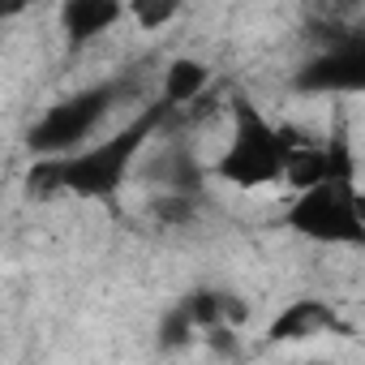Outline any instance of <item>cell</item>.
I'll use <instances>...</instances> for the list:
<instances>
[{
	"label": "cell",
	"mask_w": 365,
	"mask_h": 365,
	"mask_svg": "<svg viewBox=\"0 0 365 365\" xmlns=\"http://www.w3.org/2000/svg\"><path fill=\"white\" fill-rule=\"evenodd\" d=\"M288 224L309 237V241H361L365 237V215H361V198L352 180H322V185L297 194V202L288 207Z\"/></svg>",
	"instance_id": "obj_4"
},
{
	"label": "cell",
	"mask_w": 365,
	"mask_h": 365,
	"mask_svg": "<svg viewBox=\"0 0 365 365\" xmlns=\"http://www.w3.org/2000/svg\"><path fill=\"white\" fill-rule=\"evenodd\" d=\"M14 14H22V5H0V22H5V18H14Z\"/></svg>",
	"instance_id": "obj_12"
},
{
	"label": "cell",
	"mask_w": 365,
	"mask_h": 365,
	"mask_svg": "<svg viewBox=\"0 0 365 365\" xmlns=\"http://www.w3.org/2000/svg\"><path fill=\"white\" fill-rule=\"evenodd\" d=\"M155 220L159 224H185L194 220V198H180V194H168L155 202Z\"/></svg>",
	"instance_id": "obj_11"
},
{
	"label": "cell",
	"mask_w": 365,
	"mask_h": 365,
	"mask_svg": "<svg viewBox=\"0 0 365 365\" xmlns=\"http://www.w3.org/2000/svg\"><path fill=\"white\" fill-rule=\"evenodd\" d=\"M301 91H361L365 86V39H344L331 52H322L318 61L305 65V73L297 78Z\"/></svg>",
	"instance_id": "obj_5"
},
{
	"label": "cell",
	"mask_w": 365,
	"mask_h": 365,
	"mask_svg": "<svg viewBox=\"0 0 365 365\" xmlns=\"http://www.w3.org/2000/svg\"><path fill=\"white\" fill-rule=\"evenodd\" d=\"M112 99H116V86L108 82V86L82 91V95H73V99H65V103H52V108L31 125V133H26L31 150H35L39 159H69V155H78L82 142L91 138V129L108 116Z\"/></svg>",
	"instance_id": "obj_3"
},
{
	"label": "cell",
	"mask_w": 365,
	"mask_h": 365,
	"mask_svg": "<svg viewBox=\"0 0 365 365\" xmlns=\"http://www.w3.org/2000/svg\"><path fill=\"white\" fill-rule=\"evenodd\" d=\"M176 14H180L176 0H163V5H155V0H138V5H125V18H133L142 31H159V26H168Z\"/></svg>",
	"instance_id": "obj_9"
},
{
	"label": "cell",
	"mask_w": 365,
	"mask_h": 365,
	"mask_svg": "<svg viewBox=\"0 0 365 365\" xmlns=\"http://www.w3.org/2000/svg\"><path fill=\"white\" fill-rule=\"evenodd\" d=\"M207 86H211V69H207L202 61L180 56V61H172V65L163 69L159 103H163L168 112H176V108H190V103H198V99L207 95Z\"/></svg>",
	"instance_id": "obj_8"
},
{
	"label": "cell",
	"mask_w": 365,
	"mask_h": 365,
	"mask_svg": "<svg viewBox=\"0 0 365 365\" xmlns=\"http://www.w3.org/2000/svg\"><path fill=\"white\" fill-rule=\"evenodd\" d=\"M116 22H125V5H112V0H69V5H61V26L73 48L91 43Z\"/></svg>",
	"instance_id": "obj_7"
},
{
	"label": "cell",
	"mask_w": 365,
	"mask_h": 365,
	"mask_svg": "<svg viewBox=\"0 0 365 365\" xmlns=\"http://www.w3.org/2000/svg\"><path fill=\"white\" fill-rule=\"evenodd\" d=\"M163 116H168V108L150 103L129 129H120V133H112V138H103V142L69 155V159H61V190L78 194V198H99V202L112 198L125 185V176L133 172L146 138L163 125Z\"/></svg>",
	"instance_id": "obj_1"
},
{
	"label": "cell",
	"mask_w": 365,
	"mask_h": 365,
	"mask_svg": "<svg viewBox=\"0 0 365 365\" xmlns=\"http://www.w3.org/2000/svg\"><path fill=\"white\" fill-rule=\"evenodd\" d=\"M335 327H339V318L327 301H292L275 314V322L267 327V339L271 344H305V339L327 335Z\"/></svg>",
	"instance_id": "obj_6"
},
{
	"label": "cell",
	"mask_w": 365,
	"mask_h": 365,
	"mask_svg": "<svg viewBox=\"0 0 365 365\" xmlns=\"http://www.w3.org/2000/svg\"><path fill=\"white\" fill-rule=\"evenodd\" d=\"M215 172L241 190H258L284 180V138L250 99H232V142L220 155Z\"/></svg>",
	"instance_id": "obj_2"
},
{
	"label": "cell",
	"mask_w": 365,
	"mask_h": 365,
	"mask_svg": "<svg viewBox=\"0 0 365 365\" xmlns=\"http://www.w3.org/2000/svg\"><path fill=\"white\" fill-rule=\"evenodd\" d=\"M194 335H198V331H194V322L185 318V309H180V305L163 314V322H159V344H163V348H172V352H176V348H190Z\"/></svg>",
	"instance_id": "obj_10"
}]
</instances>
